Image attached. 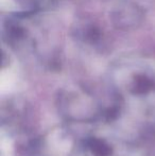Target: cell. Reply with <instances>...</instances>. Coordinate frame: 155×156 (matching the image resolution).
<instances>
[{
    "label": "cell",
    "mask_w": 155,
    "mask_h": 156,
    "mask_svg": "<svg viewBox=\"0 0 155 156\" xmlns=\"http://www.w3.org/2000/svg\"><path fill=\"white\" fill-rule=\"evenodd\" d=\"M152 87V83L150 80H148L147 78H140L136 81L135 83V89L134 91L136 94H145L151 89Z\"/></svg>",
    "instance_id": "cell-2"
},
{
    "label": "cell",
    "mask_w": 155,
    "mask_h": 156,
    "mask_svg": "<svg viewBox=\"0 0 155 156\" xmlns=\"http://www.w3.org/2000/svg\"><path fill=\"white\" fill-rule=\"evenodd\" d=\"M87 147L95 156H110L112 153L111 147L99 138H89L87 140Z\"/></svg>",
    "instance_id": "cell-1"
}]
</instances>
